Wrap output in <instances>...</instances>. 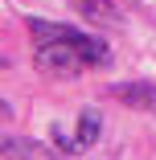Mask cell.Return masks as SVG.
Here are the masks:
<instances>
[{
	"instance_id": "cell-1",
	"label": "cell",
	"mask_w": 156,
	"mask_h": 160,
	"mask_svg": "<svg viewBox=\"0 0 156 160\" xmlns=\"http://www.w3.org/2000/svg\"><path fill=\"white\" fill-rule=\"evenodd\" d=\"M33 62H37V70H45V74L74 78L82 66H107L111 49L99 37H86V41H49V45L33 49Z\"/></svg>"
},
{
	"instance_id": "cell-2",
	"label": "cell",
	"mask_w": 156,
	"mask_h": 160,
	"mask_svg": "<svg viewBox=\"0 0 156 160\" xmlns=\"http://www.w3.org/2000/svg\"><path fill=\"white\" fill-rule=\"evenodd\" d=\"M0 152L8 160H66V152H62L53 140L41 144V140H29V136H4L0 140Z\"/></svg>"
},
{
	"instance_id": "cell-3",
	"label": "cell",
	"mask_w": 156,
	"mask_h": 160,
	"mask_svg": "<svg viewBox=\"0 0 156 160\" xmlns=\"http://www.w3.org/2000/svg\"><path fill=\"white\" fill-rule=\"evenodd\" d=\"M107 94L119 99L123 107H136V111H152L156 107V86L152 82H111Z\"/></svg>"
},
{
	"instance_id": "cell-4",
	"label": "cell",
	"mask_w": 156,
	"mask_h": 160,
	"mask_svg": "<svg viewBox=\"0 0 156 160\" xmlns=\"http://www.w3.org/2000/svg\"><path fill=\"white\" fill-rule=\"evenodd\" d=\"M70 4L90 21V25H103V29H111V25H119V8L111 4V0H70Z\"/></svg>"
},
{
	"instance_id": "cell-5",
	"label": "cell",
	"mask_w": 156,
	"mask_h": 160,
	"mask_svg": "<svg viewBox=\"0 0 156 160\" xmlns=\"http://www.w3.org/2000/svg\"><path fill=\"white\" fill-rule=\"evenodd\" d=\"M99 132H103V119H99V111H82V115H78V140L90 148V144L99 140Z\"/></svg>"
},
{
	"instance_id": "cell-6",
	"label": "cell",
	"mask_w": 156,
	"mask_h": 160,
	"mask_svg": "<svg viewBox=\"0 0 156 160\" xmlns=\"http://www.w3.org/2000/svg\"><path fill=\"white\" fill-rule=\"evenodd\" d=\"M49 140H53V144H58L62 152H66V156H74L78 148H86L82 140H70V136H62V132H58V127H53V132H49Z\"/></svg>"
}]
</instances>
